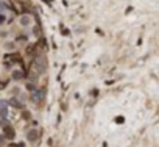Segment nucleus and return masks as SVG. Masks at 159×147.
<instances>
[{
    "label": "nucleus",
    "mask_w": 159,
    "mask_h": 147,
    "mask_svg": "<svg viewBox=\"0 0 159 147\" xmlns=\"http://www.w3.org/2000/svg\"><path fill=\"white\" fill-rule=\"evenodd\" d=\"M42 99H44V91H42V89H38V91H34L31 94V100H33V102H36V103L41 102Z\"/></svg>",
    "instance_id": "obj_1"
},
{
    "label": "nucleus",
    "mask_w": 159,
    "mask_h": 147,
    "mask_svg": "<svg viewBox=\"0 0 159 147\" xmlns=\"http://www.w3.org/2000/svg\"><path fill=\"white\" fill-rule=\"evenodd\" d=\"M0 116H2V119H5L6 116H8V110H6V102H0Z\"/></svg>",
    "instance_id": "obj_2"
},
{
    "label": "nucleus",
    "mask_w": 159,
    "mask_h": 147,
    "mask_svg": "<svg viewBox=\"0 0 159 147\" xmlns=\"http://www.w3.org/2000/svg\"><path fill=\"white\" fill-rule=\"evenodd\" d=\"M30 24H31V17H30V16H27V14H25V16L20 17V25L22 27H28Z\"/></svg>",
    "instance_id": "obj_3"
},
{
    "label": "nucleus",
    "mask_w": 159,
    "mask_h": 147,
    "mask_svg": "<svg viewBox=\"0 0 159 147\" xmlns=\"http://www.w3.org/2000/svg\"><path fill=\"white\" fill-rule=\"evenodd\" d=\"M44 64H45L44 60H38V61H36V69H38L39 72H44V69H45Z\"/></svg>",
    "instance_id": "obj_4"
},
{
    "label": "nucleus",
    "mask_w": 159,
    "mask_h": 147,
    "mask_svg": "<svg viewBox=\"0 0 159 147\" xmlns=\"http://www.w3.org/2000/svg\"><path fill=\"white\" fill-rule=\"evenodd\" d=\"M13 78H14V80L24 78V72H22V71H14V72H13Z\"/></svg>",
    "instance_id": "obj_5"
},
{
    "label": "nucleus",
    "mask_w": 159,
    "mask_h": 147,
    "mask_svg": "<svg viewBox=\"0 0 159 147\" xmlns=\"http://www.w3.org/2000/svg\"><path fill=\"white\" fill-rule=\"evenodd\" d=\"M27 138H28V141H34V139L38 138V133H36V130H31V131H30V133H28V136H27Z\"/></svg>",
    "instance_id": "obj_6"
},
{
    "label": "nucleus",
    "mask_w": 159,
    "mask_h": 147,
    "mask_svg": "<svg viewBox=\"0 0 159 147\" xmlns=\"http://www.w3.org/2000/svg\"><path fill=\"white\" fill-rule=\"evenodd\" d=\"M10 103H11L13 106H17V108H20V106H22V103L19 102V100H16V99H11V100H10Z\"/></svg>",
    "instance_id": "obj_7"
},
{
    "label": "nucleus",
    "mask_w": 159,
    "mask_h": 147,
    "mask_svg": "<svg viewBox=\"0 0 159 147\" xmlns=\"http://www.w3.org/2000/svg\"><path fill=\"white\" fill-rule=\"evenodd\" d=\"M3 11H5V5H3L2 2H0V13H3Z\"/></svg>",
    "instance_id": "obj_8"
},
{
    "label": "nucleus",
    "mask_w": 159,
    "mask_h": 147,
    "mask_svg": "<svg viewBox=\"0 0 159 147\" xmlns=\"http://www.w3.org/2000/svg\"><path fill=\"white\" fill-rule=\"evenodd\" d=\"M3 22H5V16H3V14H0V24H3Z\"/></svg>",
    "instance_id": "obj_9"
},
{
    "label": "nucleus",
    "mask_w": 159,
    "mask_h": 147,
    "mask_svg": "<svg viewBox=\"0 0 159 147\" xmlns=\"http://www.w3.org/2000/svg\"><path fill=\"white\" fill-rule=\"evenodd\" d=\"M3 141H5V138H3V136H0V144H2Z\"/></svg>",
    "instance_id": "obj_10"
}]
</instances>
